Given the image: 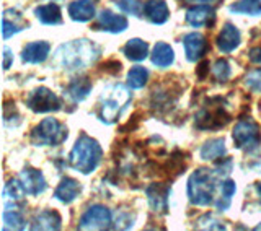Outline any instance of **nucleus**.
Instances as JSON below:
<instances>
[{"label": "nucleus", "mask_w": 261, "mask_h": 231, "mask_svg": "<svg viewBox=\"0 0 261 231\" xmlns=\"http://www.w3.org/2000/svg\"><path fill=\"white\" fill-rule=\"evenodd\" d=\"M247 86L251 88L253 92H261V69L251 72L247 77Z\"/></svg>", "instance_id": "nucleus-35"}, {"label": "nucleus", "mask_w": 261, "mask_h": 231, "mask_svg": "<svg viewBox=\"0 0 261 231\" xmlns=\"http://www.w3.org/2000/svg\"><path fill=\"white\" fill-rule=\"evenodd\" d=\"M216 43H217V47L220 49V51L225 52V54L235 51V49L239 47L242 43V35H240L239 28L232 23H225L222 31L219 33Z\"/></svg>", "instance_id": "nucleus-15"}, {"label": "nucleus", "mask_w": 261, "mask_h": 231, "mask_svg": "<svg viewBox=\"0 0 261 231\" xmlns=\"http://www.w3.org/2000/svg\"><path fill=\"white\" fill-rule=\"evenodd\" d=\"M31 138H33V143H36V145L56 147V145H61L64 140L67 138V129H65L57 119L47 118L44 121H41L38 126L33 129Z\"/></svg>", "instance_id": "nucleus-6"}, {"label": "nucleus", "mask_w": 261, "mask_h": 231, "mask_svg": "<svg viewBox=\"0 0 261 231\" xmlns=\"http://www.w3.org/2000/svg\"><path fill=\"white\" fill-rule=\"evenodd\" d=\"M237 191V187H235V183L232 179H227L222 183V199H224V204H222V207H220V210H227L228 207H230V199H232V195L235 194Z\"/></svg>", "instance_id": "nucleus-33"}, {"label": "nucleus", "mask_w": 261, "mask_h": 231, "mask_svg": "<svg viewBox=\"0 0 261 231\" xmlns=\"http://www.w3.org/2000/svg\"><path fill=\"white\" fill-rule=\"evenodd\" d=\"M147 80H149V70H147L145 67H141V65L133 67L127 73V85L134 90L144 88Z\"/></svg>", "instance_id": "nucleus-30"}, {"label": "nucleus", "mask_w": 261, "mask_h": 231, "mask_svg": "<svg viewBox=\"0 0 261 231\" xmlns=\"http://www.w3.org/2000/svg\"><path fill=\"white\" fill-rule=\"evenodd\" d=\"M228 10L232 13H239V15L258 16V15H261V4L256 2V0H242V2L232 4L228 7Z\"/></svg>", "instance_id": "nucleus-28"}, {"label": "nucleus", "mask_w": 261, "mask_h": 231, "mask_svg": "<svg viewBox=\"0 0 261 231\" xmlns=\"http://www.w3.org/2000/svg\"><path fill=\"white\" fill-rule=\"evenodd\" d=\"M35 15L43 24H53V26H54V24H61L62 23L61 7L57 4L39 5V7L35 8Z\"/></svg>", "instance_id": "nucleus-22"}, {"label": "nucleus", "mask_w": 261, "mask_h": 231, "mask_svg": "<svg viewBox=\"0 0 261 231\" xmlns=\"http://www.w3.org/2000/svg\"><path fill=\"white\" fill-rule=\"evenodd\" d=\"M82 187H80V183L72 178H64L61 181V184L57 186L56 192H54V197L57 200H61L64 204H70L77 199V195L80 194Z\"/></svg>", "instance_id": "nucleus-19"}, {"label": "nucleus", "mask_w": 261, "mask_h": 231, "mask_svg": "<svg viewBox=\"0 0 261 231\" xmlns=\"http://www.w3.org/2000/svg\"><path fill=\"white\" fill-rule=\"evenodd\" d=\"M152 64L157 65L160 69H167L170 67L171 64L175 61V52L171 49L170 44L167 43H157L153 47V52H152Z\"/></svg>", "instance_id": "nucleus-23"}, {"label": "nucleus", "mask_w": 261, "mask_h": 231, "mask_svg": "<svg viewBox=\"0 0 261 231\" xmlns=\"http://www.w3.org/2000/svg\"><path fill=\"white\" fill-rule=\"evenodd\" d=\"M144 15L153 24H163L170 16V10L165 0H147L144 4Z\"/></svg>", "instance_id": "nucleus-17"}, {"label": "nucleus", "mask_w": 261, "mask_h": 231, "mask_svg": "<svg viewBox=\"0 0 261 231\" xmlns=\"http://www.w3.org/2000/svg\"><path fill=\"white\" fill-rule=\"evenodd\" d=\"M185 4H191V5H211V7H216L219 5L222 0H183Z\"/></svg>", "instance_id": "nucleus-36"}, {"label": "nucleus", "mask_w": 261, "mask_h": 231, "mask_svg": "<svg viewBox=\"0 0 261 231\" xmlns=\"http://www.w3.org/2000/svg\"><path fill=\"white\" fill-rule=\"evenodd\" d=\"M69 15L73 21L85 23L95 16V5L92 0H73L69 4Z\"/></svg>", "instance_id": "nucleus-18"}, {"label": "nucleus", "mask_w": 261, "mask_h": 231, "mask_svg": "<svg viewBox=\"0 0 261 231\" xmlns=\"http://www.w3.org/2000/svg\"><path fill=\"white\" fill-rule=\"evenodd\" d=\"M113 223V213L105 205H92L79 220V229H108Z\"/></svg>", "instance_id": "nucleus-9"}, {"label": "nucleus", "mask_w": 261, "mask_h": 231, "mask_svg": "<svg viewBox=\"0 0 261 231\" xmlns=\"http://www.w3.org/2000/svg\"><path fill=\"white\" fill-rule=\"evenodd\" d=\"M116 5L121 12L133 16H141V13H144V4L139 0H118Z\"/></svg>", "instance_id": "nucleus-32"}, {"label": "nucleus", "mask_w": 261, "mask_h": 231, "mask_svg": "<svg viewBox=\"0 0 261 231\" xmlns=\"http://www.w3.org/2000/svg\"><path fill=\"white\" fill-rule=\"evenodd\" d=\"M23 18V16L20 13H16L15 20H10V16H8L7 13H4V20H2V35H4V39H8L10 36L16 35V33H20L21 30H24L28 26L27 21H16Z\"/></svg>", "instance_id": "nucleus-27"}, {"label": "nucleus", "mask_w": 261, "mask_h": 231, "mask_svg": "<svg viewBox=\"0 0 261 231\" xmlns=\"http://www.w3.org/2000/svg\"><path fill=\"white\" fill-rule=\"evenodd\" d=\"M230 122V114L227 112L222 98H214L209 104L196 114V127L201 130H216Z\"/></svg>", "instance_id": "nucleus-5"}, {"label": "nucleus", "mask_w": 261, "mask_h": 231, "mask_svg": "<svg viewBox=\"0 0 261 231\" xmlns=\"http://www.w3.org/2000/svg\"><path fill=\"white\" fill-rule=\"evenodd\" d=\"M27 106L35 112H56L61 109V100L46 86L33 90L27 98Z\"/></svg>", "instance_id": "nucleus-8"}, {"label": "nucleus", "mask_w": 261, "mask_h": 231, "mask_svg": "<svg viewBox=\"0 0 261 231\" xmlns=\"http://www.w3.org/2000/svg\"><path fill=\"white\" fill-rule=\"evenodd\" d=\"M13 62V55L10 52V49L8 47H4V70H8L10 69V65Z\"/></svg>", "instance_id": "nucleus-37"}, {"label": "nucleus", "mask_w": 261, "mask_h": 231, "mask_svg": "<svg viewBox=\"0 0 261 231\" xmlns=\"http://www.w3.org/2000/svg\"><path fill=\"white\" fill-rule=\"evenodd\" d=\"M227 153L225 148V140L224 138H212L207 140L206 143L201 148V158L211 161V160H217L220 156H224Z\"/></svg>", "instance_id": "nucleus-26"}, {"label": "nucleus", "mask_w": 261, "mask_h": 231, "mask_svg": "<svg viewBox=\"0 0 261 231\" xmlns=\"http://www.w3.org/2000/svg\"><path fill=\"white\" fill-rule=\"evenodd\" d=\"M62 218L56 210H43L33 218L31 229H61Z\"/></svg>", "instance_id": "nucleus-20"}, {"label": "nucleus", "mask_w": 261, "mask_h": 231, "mask_svg": "<svg viewBox=\"0 0 261 231\" xmlns=\"http://www.w3.org/2000/svg\"><path fill=\"white\" fill-rule=\"evenodd\" d=\"M256 191H258V194H259V197H261V183L256 186Z\"/></svg>", "instance_id": "nucleus-40"}, {"label": "nucleus", "mask_w": 261, "mask_h": 231, "mask_svg": "<svg viewBox=\"0 0 261 231\" xmlns=\"http://www.w3.org/2000/svg\"><path fill=\"white\" fill-rule=\"evenodd\" d=\"M65 92H67V96H70L72 101L80 103V101L85 100L90 92H92V81H90L88 78H85V77L84 78H75V80L70 81Z\"/></svg>", "instance_id": "nucleus-25"}, {"label": "nucleus", "mask_w": 261, "mask_h": 231, "mask_svg": "<svg viewBox=\"0 0 261 231\" xmlns=\"http://www.w3.org/2000/svg\"><path fill=\"white\" fill-rule=\"evenodd\" d=\"M101 158L103 150L100 143L87 134H82L69 155V163L73 169L80 171L82 175H90L98 168Z\"/></svg>", "instance_id": "nucleus-2"}, {"label": "nucleus", "mask_w": 261, "mask_h": 231, "mask_svg": "<svg viewBox=\"0 0 261 231\" xmlns=\"http://www.w3.org/2000/svg\"><path fill=\"white\" fill-rule=\"evenodd\" d=\"M255 229H256V231H259V229H261V225H256V226H255Z\"/></svg>", "instance_id": "nucleus-41"}, {"label": "nucleus", "mask_w": 261, "mask_h": 231, "mask_svg": "<svg viewBox=\"0 0 261 231\" xmlns=\"http://www.w3.org/2000/svg\"><path fill=\"white\" fill-rule=\"evenodd\" d=\"M96 30L108 31V33H122L127 28V18L124 15L113 13L110 8H105L98 15V20L95 23Z\"/></svg>", "instance_id": "nucleus-11"}, {"label": "nucleus", "mask_w": 261, "mask_h": 231, "mask_svg": "<svg viewBox=\"0 0 261 231\" xmlns=\"http://www.w3.org/2000/svg\"><path fill=\"white\" fill-rule=\"evenodd\" d=\"M216 179L211 169L201 168L194 171L188 179V197L193 205L207 207L214 202Z\"/></svg>", "instance_id": "nucleus-4"}, {"label": "nucleus", "mask_w": 261, "mask_h": 231, "mask_svg": "<svg viewBox=\"0 0 261 231\" xmlns=\"http://www.w3.org/2000/svg\"><path fill=\"white\" fill-rule=\"evenodd\" d=\"M98 57H100V49L92 41L75 39L57 49L54 64L65 70H80L93 64Z\"/></svg>", "instance_id": "nucleus-1"}, {"label": "nucleus", "mask_w": 261, "mask_h": 231, "mask_svg": "<svg viewBox=\"0 0 261 231\" xmlns=\"http://www.w3.org/2000/svg\"><path fill=\"white\" fill-rule=\"evenodd\" d=\"M24 195H27V191L20 179H12L4 189V197L7 202H21Z\"/></svg>", "instance_id": "nucleus-29"}, {"label": "nucleus", "mask_w": 261, "mask_h": 231, "mask_svg": "<svg viewBox=\"0 0 261 231\" xmlns=\"http://www.w3.org/2000/svg\"><path fill=\"white\" fill-rule=\"evenodd\" d=\"M133 95L124 85H110L106 86L100 95V119L106 124L116 122L121 112L126 109Z\"/></svg>", "instance_id": "nucleus-3"}, {"label": "nucleus", "mask_w": 261, "mask_h": 231, "mask_svg": "<svg viewBox=\"0 0 261 231\" xmlns=\"http://www.w3.org/2000/svg\"><path fill=\"white\" fill-rule=\"evenodd\" d=\"M20 181L24 187V191L30 195H39L46 191V179L43 176V172L35 168H24L20 175Z\"/></svg>", "instance_id": "nucleus-14"}, {"label": "nucleus", "mask_w": 261, "mask_h": 231, "mask_svg": "<svg viewBox=\"0 0 261 231\" xmlns=\"http://www.w3.org/2000/svg\"><path fill=\"white\" fill-rule=\"evenodd\" d=\"M216 21L214 7L211 5H194L186 12V23L191 24L193 28L211 26Z\"/></svg>", "instance_id": "nucleus-13"}, {"label": "nucleus", "mask_w": 261, "mask_h": 231, "mask_svg": "<svg viewBox=\"0 0 261 231\" xmlns=\"http://www.w3.org/2000/svg\"><path fill=\"white\" fill-rule=\"evenodd\" d=\"M170 186L167 184H150L149 187L145 189L147 199H149V204L153 212L162 213L165 215L168 212V195H170Z\"/></svg>", "instance_id": "nucleus-10"}, {"label": "nucleus", "mask_w": 261, "mask_h": 231, "mask_svg": "<svg viewBox=\"0 0 261 231\" xmlns=\"http://www.w3.org/2000/svg\"><path fill=\"white\" fill-rule=\"evenodd\" d=\"M185 54L190 62H198L207 52V41L201 33H188L183 38Z\"/></svg>", "instance_id": "nucleus-12"}, {"label": "nucleus", "mask_w": 261, "mask_h": 231, "mask_svg": "<svg viewBox=\"0 0 261 231\" xmlns=\"http://www.w3.org/2000/svg\"><path fill=\"white\" fill-rule=\"evenodd\" d=\"M250 61L255 64H261V47H253L250 51Z\"/></svg>", "instance_id": "nucleus-38"}, {"label": "nucleus", "mask_w": 261, "mask_h": 231, "mask_svg": "<svg viewBox=\"0 0 261 231\" xmlns=\"http://www.w3.org/2000/svg\"><path fill=\"white\" fill-rule=\"evenodd\" d=\"M49 51H51V44L46 43V41H36V43H30L27 47L23 49L21 52V61L24 64H43Z\"/></svg>", "instance_id": "nucleus-16"}, {"label": "nucleus", "mask_w": 261, "mask_h": 231, "mask_svg": "<svg viewBox=\"0 0 261 231\" xmlns=\"http://www.w3.org/2000/svg\"><path fill=\"white\" fill-rule=\"evenodd\" d=\"M18 202H7L4 210V229H21L24 228L23 210L16 207Z\"/></svg>", "instance_id": "nucleus-21"}, {"label": "nucleus", "mask_w": 261, "mask_h": 231, "mask_svg": "<svg viewBox=\"0 0 261 231\" xmlns=\"http://www.w3.org/2000/svg\"><path fill=\"white\" fill-rule=\"evenodd\" d=\"M209 70V64L207 62H202L201 65H199V78H204V73H206Z\"/></svg>", "instance_id": "nucleus-39"}, {"label": "nucleus", "mask_w": 261, "mask_h": 231, "mask_svg": "<svg viewBox=\"0 0 261 231\" xmlns=\"http://www.w3.org/2000/svg\"><path fill=\"white\" fill-rule=\"evenodd\" d=\"M198 226L199 229H225V225H222L220 221H217L214 217L211 215H204L198 220Z\"/></svg>", "instance_id": "nucleus-34"}, {"label": "nucleus", "mask_w": 261, "mask_h": 231, "mask_svg": "<svg viewBox=\"0 0 261 231\" xmlns=\"http://www.w3.org/2000/svg\"><path fill=\"white\" fill-rule=\"evenodd\" d=\"M122 52L127 57L129 61H134V62H141L144 61L147 55H149V44L145 41L134 38V39H129Z\"/></svg>", "instance_id": "nucleus-24"}, {"label": "nucleus", "mask_w": 261, "mask_h": 231, "mask_svg": "<svg viewBox=\"0 0 261 231\" xmlns=\"http://www.w3.org/2000/svg\"><path fill=\"white\" fill-rule=\"evenodd\" d=\"M232 138L235 147L240 150H253L261 140L259 126L253 119H242L237 122V126L232 132Z\"/></svg>", "instance_id": "nucleus-7"}, {"label": "nucleus", "mask_w": 261, "mask_h": 231, "mask_svg": "<svg viewBox=\"0 0 261 231\" xmlns=\"http://www.w3.org/2000/svg\"><path fill=\"white\" fill-rule=\"evenodd\" d=\"M212 75H214V78L217 81H220V83H224V81H227L228 78H230V73H232V69H230V64H228L225 59H217L214 62V65H212Z\"/></svg>", "instance_id": "nucleus-31"}]
</instances>
